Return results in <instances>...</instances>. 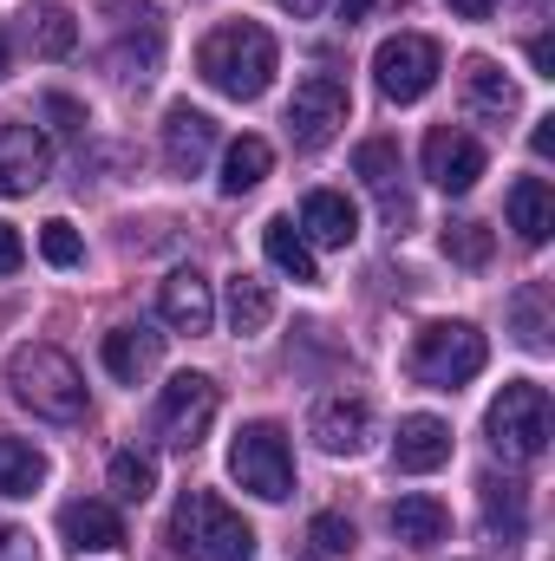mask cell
<instances>
[{"label": "cell", "mask_w": 555, "mask_h": 561, "mask_svg": "<svg viewBox=\"0 0 555 561\" xmlns=\"http://www.w3.org/2000/svg\"><path fill=\"white\" fill-rule=\"evenodd\" d=\"M314 444L327 450V457H360L366 444H373V405L366 399H353V392H333V399H320L314 405Z\"/></svg>", "instance_id": "cell-11"}, {"label": "cell", "mask_w": 555, "mask_h": 561, "mask_svg": "<svg viewBox=\"0 0 555 561\" xmlns=\"http://www.w3.org/2000/svg\"><path fill=\"white\" fill-rule=\"evenodd\" d=\"M53 170V144L33 125H0V196H33Z\"/></svg>", "instance_id": "cell-13"}, {"label": "cell", "mask_w": 555, "mask_h": 561, "mask_svg": "<svg viewBox=\"0 0 555 561\" xmlns=\"http://www.w3.org/2000/svg\"><path fill=\"white\" fill-rule=\"evenodd\" d=\"M229 477L249 490V496H262V503H287L294 496V450H287V437H281V424H242L236 431V444H229Z\"/></svg>", "instance_id": "cell-6"}, {"label": "cell", "mask_w": 555, "mask_h": 561, "mask_svg": "<svg viewBox=\"0 0 555 561\" xmlns=\"http://www.w3.org/2000/svg\"><path fill=\"white\" fill-rule=\"evenodd\" d=\"M347 118H353V99H347V85L333 72H307L294 85V99H287V138H294V150H327Z\"/></svg>", "instance_id": "cell-9"}, {"label": "cell", "mask_w": 555, "mask_h": 561, "mask_svg": "<svg viewBox=\"0 0 555 561\" xmlns=\"http://www.w3.org/2000/svg\"><path fill=\"white\" fill-rule=\"evenodd\" d=\"M353 236H360V209L340 190H314L301 203V242L307 249H353Z\"/></svg>", "instance_id": "cell-16"}, {"label": "cell", "mask_w": 555, "mask_h": 561, "mask_svg": "<svg viewBox=\"0 0 555 561\" xmlns=\"http://www.w3.org/2000/svg\"><path fill=\"white\" fill-rule=\"evenodd\" d=\"M157 359H163V333L157 327H112L105 333V373L118 379V386H144L150 373H157Z\"/></svg>", "instance_id": "cell-19"}, {"label": "cell", "mask_w": 555, "mask_h": 561, "mask_svg": "<svg viewBox=\"0 0 555 561\" xmlns=\"http://www.w3.org/2000/svg\"><path fill=\"white\" fill-rule=\"evenodd\" d=\"M484 431H490V444H497L503 463H536V457L550 450V437H555L550 392H543L536 379H510V386L490 399Z\"/></svg>", "instance_id": "cell-4"}, {"label": "cell", "mask_w": 555, "mask_h": 561, "mask_svg": "<svg viewBox=\"0 0 555 561\" xmlns=\"http://www.w3.org/2000/svg\"><path fill=\"white\" fill-rule=\"evenodd\" d=\"M216 405H223V392H216L209 373H177V379L163 386L157 412H150V431H157L170 450H196V444L209 437V424H216Z\"/></svg>", "instance_id": "cell-7"}, {"label": "cell", "mask_w": 555, "mask_h": 561, "mask_svg": "<svg viewBox=\"0 0 555 561\" xmlns=\"http://www.w3.org/2000/svg\"><path fill=\"white\" fill-rule=\"evenodd\" d=\"M275 66H281L275 33L256 26V20H229V26L203 33V46H196V72H203L223 99H236V105L262 99L269 79H275Z\"/></svg>", "instance_id": "cell-1"}, {"label": "cell", "mask_w": 555, "mask_h": 561, "mask_svg": "<svg viewBox=\"0 0 555 561\" xmlns=\"http://www.w3.org/2000/svg\"><path fill=\"white\" fill-rule=\"evenodd\" d=\"M39 255H46L53 268H79V262H86V242H79V229H72V222H59V216H53V222L39 229Z\"/></svg>", "instance_id": "cell-33"}, {"label": "cell", "mask_w": 555, "mask_h": 561, "mask_svg": "<svg viewBox=\"0 0 555 561\" xmlns=\"http://www.w3.org/2000/svg\"><path fill=\"white\" fill-rule=\"evenodd\" d=\"M13 72V46H7V33H0V79Z\"/></svg>", "instance_id": "cell-41"}, {"label": "cell", "mask_w": 555, "mask_h": 561, "mask_svg": "<svg viewBox=\"0 0 555 561\" xmlns=\"http://www.w3.org/2000/svg\"><path fill=\"white\" fill-rule=\"evenodd\" d=\"M59 542L72 556H112L125 542V523H118L112 503H66L59 510Z\"/></svg>", "instance_id": "cell-17"}, {"label": "cell", "mask_w": 555, "mask_h": 561, "mask_svg": "<svg viewBox=\"0 0 555 561\" xmlns=\"http://www.w3.org/2000/svg\"><path fill=\"white\" fill-rule=\"evenodd\" d=\"M307 542H314V556H320V561H340V556H353L360 529H353L347 516H333V510H327V516H314V523H307Z\"/></svg>", "instance_id": "cell-30"}, {"label": "cell", "mask_w": 555, "mask_h": 561, "mask_svg": "<svg viewBox=\"0 0 555 561\" xmlns=\"http://www.w3.org/2000/svg\"><path fill=\"white\" fill-rule=\"evenodd\" d=\"M393 463L412 470V477H431L451 463V424L418 412V419H399V437H393Z\"/></svg>", "instance_id": "cell-18"}, {"label": "cell", "mask_w": 555, "mask_h": 561, "mask_svg": "<svg viewBox=\"0 0 555 561\" xmlns=\"http://www.w3.org/2000/svg\"><path fill=\"white\" fill-rule=\"evenodd\" d=\"M530 66H536V79H555V39H550V33H536V39H530Z\"/></svg>", "instance_id": "cell-35"}, {"label": "cell", "mask_w": 555, "mask_h": 561, "mask_svg": "<svg viewBox=\"0 0 555 561\" xmlns=\"http://www.w3.org/2000/svg\"><path fill=\"white\" fill-rule=\"evenodd\" d=\"M269 320H275V294H269V280H256V275L229 280V327H236V333H262Z\"/></svg>", "instance_id": "cell-27"}, {"label": "cell", "mask_w": 555, "mask_h": 561, "mask_svg": "<svg viewBox=\"0 0 555 561\" xmlns=\"http://www.w3.org/2000/svg\"><path fill=\"white\" fill-rule=\"evenodd\" d=\"M543 307H550L543 287H523V294H517V333H523L530 353H550V320H543Z\"/></svg>", "instance_id": "cell-32"}, {"label": "cell", "mask_w": 555, "mask_h": 561, "mask_svg": "<svg viewBox=\"0 0 555 561\" xmlns=\"http://www.w3.org/2000/svg\"><path fill=\"white\" fill-rule=\"evenodd\" d=\"M275 170V150H269V138H236L229 150H223V196H249L262 176Z\"/></svg>", "instance_id": "cell-24"}, {"label": "cell", "mask_w": 555, "mask_h": 561, "mask_svg": "<svg viewBox=\"0 0 555 561\" xmlns=\"http://www.w3.org/2000/svg\"><path fill=\"white\" fill-rule=\"evenodd\" d=\"M503 209H510V229H517L530 249H543V242L555 236V190L543 183V176H517Z\"/></svg>", "instance_id": "cell-22"}, {"label": "cell", "mask_w": 555, "mask_h": 561, "mask_svg": "<svg viewBox=\"0 0 555 561\" xmlns=\"http://www.w3.org/2000/svg\"><path fill=\"white\" fill-rule=\"evenodd\" d=\"M46 112H53V118H59V125H66V131H79V125H86V112H79V105H72V99H59V92H53V99H46Z\"/></svg>", "instance_id": "cell-36"}, {"label": "cell", "mask_w": 555, "mask_h": 561, "mask_svg": "<svg viewBox=\"0 0 555 561\" xmlns=\"http://www.w3.org/2000/svg\"><path fill=\"white\" fill-rule=\"evenodd\" d=\"M484 359H490V340L471 327V320H431L424 333L412 340V379L418 386H431V392H457L464 379H477L484 373Z\"/></svg>", "instance_id": "cell-5"}, {"label": "cell", "mask_w": 555, "mask_h": 561, "mask_svg": "<svg viewBox=\"0 0 555 561\" xmlns=\"http://www.w3.org/2000/svg\"><path fill=\"white\" fill-rule=\"evenodd\" d=\"M33 46H39L46 59H66V53L79 46V20H72L66 7H46V13H39V33H33Z\"/></svg>", "instance_id": "cell-31"}, {"label": "cell", "mask_w": 555, "mask_h": 561, "mask_svg": "<svg viewBox=\"0 0 555 561\" xmlns=\"http://www.w3.org/2000/svg\"><path fill=\"white\" fill-rule=\"evenodd\" d=\"M530 150H536L543 163L555 157V118H536V131H530Z\"/></svg>", "instance_id": "cell-37"}, {"label": "cell", "mask_w": 555, "mask_h": 561, "mask_svg": "<svg viewBox=\"0 0 555 561\" xmlns=\"http://www.w3.org/2000/svg\"><path fill=\"white\" fill-rule=\"evenodd\" d=\"M46 483V457L20 437H0V496H33Z\"/></svg>", "instance_id": "cell-26"}, {"label": "cell", "mask_w": 555, "mask_h": 561, "mask_svg": "<svg viewBox=\"0 0 555 561\" xmlns=\"http://www.w3.org/2000/svg\"><path fill=\"white\" fill-rule=\"evenodd\" d=\"M444 255L464 262V268H484V262L497 255V236H490L484 222H451V229H444Z\"/></svg>", "instance_id": "cell-29"}, {"label": "cell", "mask_w": 555, "mask_h": 561, "mask_svg": "<svg viewBox=\"0 0 555 561\" xmlns=\"http://www.w3.org/2000/svg\"><path fill=\"white\" fill-rule=\"evenodd\" d=\"M209 157H216V118L196 105H170L163 112V163L177 176H203Z\"/></svg>", "instance_id": "cell-14"}, {"label": "cell", "mask_w": 555, "mask_h": 561, "mask_svg": "<svg viewBox=\"0 0 555 561\" xmlns=\"http://www.w3.org/2000/svg\"><path fill=\"white\" fill-rule=\"evenodd\" d=\"M438 72H444V53H438V39H424V33H399V39H386V46L373 53V85H380V99H393V105H418V99L438 85Z\"/></svg>", "instance_id": "cell-8"}, {"label": "cell", "mask_w": 555, "mask_h": 561, "mask_svg": "<svg viewBox=\"0 0 555 561\" xmlns=\"http://www.w3.org/2000/svg\"><path fill=\"white\" fill-rule=\"evenodd\" d=\"M464 112H471V118H490V125L517 118V85L503 79L497 59H471V66H464Z\"/></svg>", "instance_id": "cell-21"}, {"label": "cell", "mask_w": 555, "mask_h": 561, "mask_svg": "<svg viewBox=\"0 0 555 561\" xmlns=\"http://www.w3.org/2000/svg\"><path fill=\"white\" fill-rule=\"evenodd\" d=\"M275 7H281V13H294V20H314L327 0H275Z\"/></svg>", "instance_id": "cell-39"}, {"label": "cell", "mask_w": 555, "mask_h": 561, "mask_svg": "<svg viewBox=\"0 0 555 561\" xmlns=\"http://www.w3.org/2000/svg\"><path fill=\"white\" fill-rule=\"evenodd\" d=\"M170 549L183 561H256V529L216 490H183L170 510Z\"/></svg>", "instance_id": "cell-2"}, {"label": "cell", "mask_w": 555, "mask_h": 561, "mask_svg": "<svg viewBox=\"0 0 555 561\" xmlns=\"http://www.w3.org/2000/svg\"><path fill=\"white\" fill-rule=\"evenodd\" d=\"M393 536H399L406 549H438V542L451 536V510H444L438 496H399V503H393Z\"/></svg>", "instance_id": "cell-23"}, {"label": "cell", "mask_w": 555, "mask_h": 561, "mask_svg": "<svg viewBox=\"0 0 555 561\" xmlns=\"http://www.w3.org/2000/svg\"><path fill=\"white\" fill-rule=\"evenodd\" d=\"M353 170L366 176V190L380 196V209H386V222L406 236V222H412V196H406V170H399V144L393 138H366L353 150Z\"/></svg>", "instance_id": "cell-12"}, {"label": "cell", "mask_w": 555, "mask_h": 561, "mask_svg": "<svg viewBox=\"0 0 555 561\" xmlns=\"http://www.w3.org/2000/svg\"><path fill=\"white\" fill-rule=\"evenodd\" d=\"M112 490H118V503H144V496L157 490V457H144V450H112Z\"/></svg>", "instance_id": "cell-28"}, {"label": "cell", "mask_w": 555, "mask_h": 561, "mask_svg": "<svg viewBox=\"0 0 555 561\" xmlns=\"http://www.w3.org/2000/svg\"><path fill=\"white\" fill-rule=\"evenodd\" d=\"M444 7H451L457 20H490V13H497V0H444Z\"/></svg>", "instance_id": "cell-38"}, {"label": "cell", "mask_w": 555, "mask_h": 561, "mask_svg": "<svg viewBox=\"0 0 555 561\" xmlns=\"http://www.w3.org/2000/svg\"><path fill=\"white\" fill-rule=\"evenodd\" d=\"M418 163H424V176L444 190V196H464V190H477V176H484V144L471 138V131H457V125H438V131H424V150H418Z\"/></svg>", "instance_id": "cell-10"}, {"label": "cell", "mask_w": 555, "mask_h": 561, "mask_svg": "<svg viewBox=\"0 0 555 561\" xmlns=\"http://www.w3.org/2000/svg\"><path fill=\"white\" fill-rule=\"evenodd\" d=\"M26 262V242H20V229L13 222H0V275H13Z\"/></svg>", "instance_id": "cell-34"}, {"label": "cell", "mask_w": 555, "mask_h": 561, "mask_svg": "<svg viewBox=\"0 0 555 561\" xmlns=\"http://www.w3.org/2000/svg\"><path fill=\"white\" fill-rule=\"evenodd\" d=\"M157 313L170 333H209L216 327V294L196 268H177V275L157 287Z\"/></svg>", "instance_id": "cell-15"}, {"label": "cell", "mask_w": 555, "mask_h": 561, "mask_svg": "<svg viewBox=\"0 0 555 561\" xmlns=\"http://www.w3.org/2000/svg\"><path fill=\"white\" fill-rule=\"evenodd\" d=\"M366 7H373V0H340V20L353 26V20H366Z\"/></svg>", "instance_id": "cell-40"}, {"label": "cell", "mask_w": 555, "mask_h": 561, "mask_svg": "<svg viewBox=\"0 0 555 561\" xmlns=\"http://www.w3.org/2000/svg\"><path fill=\"white\" fill-rule=\"evenodd\" d=\"M477 503H484V529L497 542H523V529H530V490L517 477H484Z\"/></svg>", "instance_id": "cell-20"}, {"label": "cell", "mask_w": 555, "mask_h": 561, "mask_svg": "<svg viewBox=\"0 0 555 561\" xmlns=\"http://www.w3.org/2000/svg\"><path fill=\"white\" fill-rule=\"evenodd\" d=\"M7 386H13V399L33 412V419H53V424H79L86 419V379H79V366L59 353V346H20L13 359H7Z\"/></svg>", "instance_id": "cell-3"}, {"label": "cell", "mask_w": 555, "mask_h": 561, "mask_svg": "<svg viewBox=\"0 0 555 561\" xmlns=\"http://www.w3.org/2000/svg\"><path fill=\"white\" fill-rule=\"evenodd\" d=\"M262 249H269V262H275L287 280H301V287H314V280H320V262H314V249L301 242V229H294L287 216H275V222L262 229Z\"/></svg>", "instance_id": "cell-25"}]
</instances>
